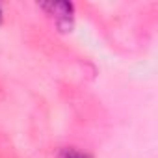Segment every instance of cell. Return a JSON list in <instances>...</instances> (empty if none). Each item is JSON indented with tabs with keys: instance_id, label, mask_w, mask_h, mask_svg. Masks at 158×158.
I'll return each mask as SVG.
<instances>
[{
	"instance_id": "6da1fadb",
	"label": "cell",
	"mask_w": 158,
	"mask_h": 158,
	"mask_svg": "<svg viewBox=\"0 0 158 158\" xmlns=\"http://www.w3.org/2000/svg\"><path fill=\"white\" fill-rule=\"evenodd\" d=\"M43 10H48L50 15H56V24L60 28H71V23H73V4L69 2H52V4H43L41 6Z\"/></svg>"
},
{
	"instance_id": "7a4b0ae2",
	"label": "cell",
	"mask_w": 158,
	"mask_h": 158,
	"mask_svg": "<svg viewBox=\"0 0 158 158\" xmlns=\"http://www.w3.org/2000/svg\"><path fill=\"white\" fill-rule=\"evenodd\" d=\"M60 158H91V156L86 154V152H82V151H76V149H67V151L61 152Z\"/></svg>"
}]
</instances>
